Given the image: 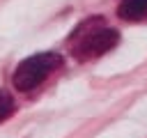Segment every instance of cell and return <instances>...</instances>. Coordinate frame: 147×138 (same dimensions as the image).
Returning a JSON list of instances; mask_svg holds the SVG:
<instances>
[{
  "label": "cell",
  "mask_w": 147,
  "mask_h": 138,
  "mask_svg": "<svg viewBox=\"0 0 147 138\" xmlns=\"http://www.w3.org/2000/svg\"><path fill=\"white\" fill-rule=\"evenodd\" d=\"M117 16L129 23H145L147 21V0H122L117 5Z\"/></svg>",
  "instance_id": "3957f363"
},
{
  "label": "cell",
  "mask_w": 147,
  "mask_h": 138,
  "mask_svg": "<svg viewBox=\"0 0 147 138\" xmlns=\"http://www.w3.org/2000/svg\"><path fill=\"white\" fill-rule=\"evenodd\" d=\"M117 44H119V32L115 28L106 25V21L101 16L85 18L69 34V51L80 62L96 60V57L106 55L108 51H113Z\"/></svg>",
  "instance_id": "6da1fadb"
},
{
  "label": "cell",
  "mask_w": 147,
  "mask_h": 138,
  "mask_svg": "<svg viewBox=\"0 0 147 138\" xmlns=\"http://www.w3.org/2000/svg\"><path fill=\"white\" fill-rule=\"evenodd\" d=\"M14 108H16V103H14L11 94H9V92H5V90H0V122H2V120H7V117L14 113Z\"/></svg>",
  "instance_id": "277c9868"
},
{
  "label": "cell",
  "mask_w": 147,
  "mask_h": 138,
  "mask_svg": "<svg viewBox=\"0 0 147 138\" xmlns=\"http://www.w3.org/2000/svg\"><path fill=\"white\" fill-rule=\"evenodd\" d=\"M62 67V55L55 51H44V53H34L30 57H25L11 76V83L18 92H32L37 90L41 83H46L57 69Z\"/></svg>",
  "instance_id": "7a4b0ae2"
}]
</instances>
